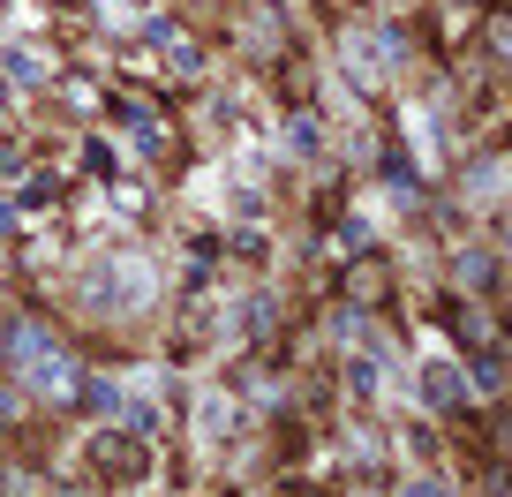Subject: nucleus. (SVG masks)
Instances as JSON below:
<instances>
[{
    "mask_svg": "<svg viewBox=\"0 0 512 497\" xmlns=\"http://www.w3.org/2000/svg\"><path fill=\"white\" fill-rule=\"evenodd\" d=\"M497 385H505V354L482 347V354H475V392H497Z\"/></svg>",
    "mask_w": 512,
    "mask_h": 497,
    "instance_id": "8",
    "label": "nucleus"
},
{
    "mask_svg": "<svg viewBox=\"0 0 512 497\" xmlns=\"http://www.w3.org/2000/svg\"><path fill=\"white\" fill-rule=\"evenodd\" d=\"M91 467H98V475H121V482H136V475H144L136 445H128V437H113V430H98V437H91Z\"/></svg>",
    "mask_w": 512,
    "mask_h": 497,
    "instance_id": "2",
    "label": "nucleus"
},
{
    "mask_svg": "<svg viewBox=\"0 0 512 497\" xmlns=\"http://www.w3.org/2000/svg\"><path fill=\"white\" fill-rule=\"evenodd\" d=\"M460 279H475V287H490V279H497V264H490V257H467V264H460Z\"/></svg>",
    "mask_w": 512,
    "mask_h": 497,
    "instance_id": "11",
    "label": "nucleus"
},
{
    "mask_svg": "<svg viewBox=\"0 0 512 497\" xmlns=\"http://www.w3.org/2000/svg\"><path fill=\"white\" fill-rule=\"evenodd\" d=\"M384 181H392V196H415V189H422V174H415V159H407V151H384Z\"/></svg>",
    "mask_w": 512,
    "mask_h": 497,
    "instance_id": "6",
    "label": "nucleus"
},
{
    "mask_svg": "<svg viewBox=\"0 0 512 497\" xmlns=\"http://www.w3.org/2000/svg\"><path fill=\"white\" fill-rule=\"evenodd\" d=\"M196 422H204V437H226V430H234V407H226V400H204V407H196Z\"/></svg>",
    "mask_w": 512,
    "mask_h": 497,
    "instance_id": "9",
    "label": "nucleus"
},
{
    "mask_svg": "<svg viewBox=\"0 0 512 497\" xmlns=\"http://www.w3.org/2000/svg\"><path fill=\"white\" fill-rule=\"evenodd\" d=\"M16 196H23V211H46L53 196H61V174H31V181L16 189Z\"/></svg>",
    "mask_w": 512,
    "mask_h": 497,
    "instance_id": "7",
    "label": "nucleus"
},
{
    "mask_svg": "<svg viewBox=\"0 0 512 497\" xmlns=\"http://www.w3.org/2000/svg\"><path fill=\"white\" fill-rule=\"evenodd\" d=\"M144 38L166 53V61H174V76H196V68H204V46H196V38L181 31L174 16H151V23H144Z\"/></svg>",
    "mask_w": 512,
    "mask_h": 497,
    "instance_id": "1",
    "label": "nucleus"
},
{
    "mask_svg": "<svg viewBox=\"0 0 512 497\" xmlns=\"http://www.w3.org/2000/svg\"><path fill=\"white\" fill-rule=\"evenodd\" d=\"M384 287H392V272H384L377 257H362V264L347 272V302H354V309H377V302H384Z\"/></svg>",
    "mask_w": 512,
    "mask_h": 497,
    "instance_id": "3",
    "label": "nucleus"
},
{
    "mask_svg": "<svg viewBox=\"0 0 512 497\" xmlns=\"http://www.w3.org/2000/svg\"><path fill=\"white\" fill-rule=\"evenodd\" d=\"M422 392H430V407H460L467 400V377L452 362H422Z\"/></svg>",
    "mask_w": 512,
    "mask_h": 497,
    "instance_id": "4",
    "label": "nucleus"
},
{
    "mask_svg": "<svg viewBox=\"0 0 512 497\" xmlns=\"http://www.w3.org/2000/svg\"><path fill=\"white\" fill-rule=\"evenodd\" d=\"M53 76V61H46V53H31V46H16V53H8V83H46Z\"/></svg>",
    "mask_w": 512,
    "mask_h": 497,
    "instance_id": "5",
    "label": "nucleus"
},
{
    "mask_svg": "<svg viewBox=\"0 0 512 497\" xmlns=\"http://www.w3.org/2000/svg\"><path fill=\"white\" fill-rule=\"evenodd\" d=\"M400 497H445V490H437V482H407Z\"/></svg>",
    "mask_w": 512,
    "mask_h": 497,
    "instance_id": "12",
    "label": "nucleus"
},
{
    "mask_svg": "<svg viewBox=\"0 0 512 497\" xmlns=\"http://www.w3.org/2000/svg\"><path fill=\"white\" fill-rule=\"evenodd\" d=\"M287 144L302 151V159H309V151L324 144V136H317V121H309V113H294V121H287Z\"/></svg>",
    "mask_w": 512,
    "mask_h": 497,
    "instance_id": "10",
    "label": "nucleus"
}]
</instances>
